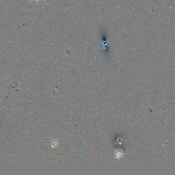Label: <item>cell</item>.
<instances>
[{
	"mask_svg": "<svg viewBox=\"0 0 175 175\" xmlns=\"http://www.w3.org/2000/svg\"><path fill=\"white\" fill-rule=\"evenodd\" d=\"M116 157H117V158H119L122 156V153H121V152H117V153L116 154Z\"/></svg>",
	"mask_w": 175,
	"mask_h": 175,
	"instance_id": "6da1fadb",
	"label": "cell"
},
{
	"mask_svg": "<svg viewBox=\"0 0 175 175\" xmlns=\"http://www.w3.org/2000/svg\"><path fill=\"white\" fill-rule=\"evenodd\" d=\"M33 1H34V0H32L31 2H33ZM36 1H39V0H36ZM43 1H45V2H46V1H45V0H43Z\"/></svg>",
	"mask_w": 175,
	"mask_h": 175,
	"instance_id": "7a4b0ae2",
	"label": "cell"
}]
</instances>
